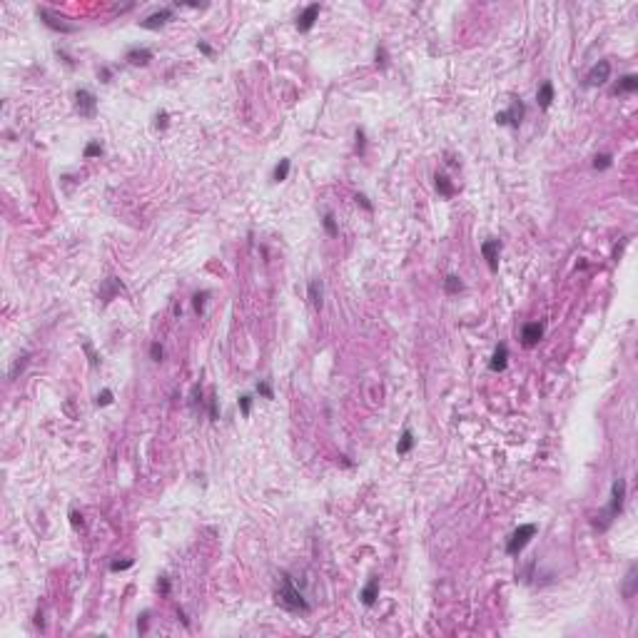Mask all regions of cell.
<instances>
[{"mask_svg":"<svg viewBox=\"0 0 638 638\" xmlns=\"http://www.w3.org/2000/svg\"><path fill=\"white\" fill-rule=\"evenodd\" d=\"M274 601H277L282 608H287V611H302V614L309 611V603L304 601L302 591L294 586V581H292L289 573L282 576V584H280V589L274 591Z\"/></svg>","mask_w":638,"mask_h":638,"instance_id":"cell-1","label":"cell"},{"mask_svg":"<svg viewBox=\"0 0 638 638\" xmlns=\"http://www.w3.org/2000/svg\"><path fill=\"white\" fill-rule=\"evenodd\" d=\"M623 501H626V481L623 479H616L614 481V489H611V501H608V509L601 514V523H596L601 531H606L611 523H614V519L623 511Z\"/></svg>","mask_w":638,"mask_h":638,"instance_id":"cell-2","label":"cell"},{"mask_svg":"<svg viewBox=\"0 0 638 638\" xmlns=\"http://www.w3.org/2000/svg\"><path fill=\"white\" fill-rule=\"evenodd\" d=\"M536 523H523V526H519L511 536H509V541H506V553L509 556H516V553H521L523 548H526V544L536 536Z\"/></svg>","mask_w":638,"mask_h":638,"instance_id":"cell-3","label":"cell"},{"mask_svg":"<svg viewBox=\"0 0 638 638\" xmlns=\"http://www.w3.org/2000/svg\"><path fill=\"white\" fill-rule=\"evenodd\" d=\"M75 110L80 113V118L93 120L97 115V97L90 90H77L75 93Z\"/></svg>","mask_w":638,"mask_h":638,"instance_id":"cell-4","label":"cell"},{"mask_svg":"<svg viewBox=\"0 0 638 638\" xmlns=\"http://www.w3.org/2000/svg\"><path fill=\"white\" fill-rule=\"evenodd\" d=\"M38 15H40V20H43L50 30H55V33H63V35L77 33V25L65 23V18H58V15H55V13H50L47 8H38Z\"/></svg>","mask_w":638,"mask_h":638,"instance_id":"cell-5","label":"cell"},{"mask_svg":"<svg viewBox=\"0 0 638 638\" xmlns=\"http://www.w3.org/2000/svg\"><path fill=\"white\" fill-rule=\"evenodd\" d=\"M611 77V63L608 60H598L591 70L586 72V88H598V85H606Z\"/></svg>","mask_w":638,"mask_h":638,"instance_id":"cell-6","label":"cell"},{"mask_svg":"<svg viewBox=\"0 0 638 638\" xmlns=\"http://www.w3.org/2000/svg\"><path fill=\"white\" fill-rule=\"evenodd\" d=\"M523 113H526L523 102L514 97L511 107H509V110H504V113H498V115H496V122H498V125H511V127H519V125H521V120H523Z\"/></svg>","mask_w":638,"mask_h":638,"instance_id":"cell-7","label":"cell"},{"mask_svg":"<svg viewBox=\"0 0 638 638\" xmlns=\"http://www.w3.org/2000/svg\"><path fill=\"white\" fill-rule=\"evenodd\" d=\"M319 3H312V5H307L304 10H302V15L297 18V30L299 33H309L312 27H314V23L319 20Z\"/></svg>","mask_w":638,"mask_h":638,"instance_id":"cell-8","label":"cell"},{"mask_svg":"<svg viewBox=\"0 0 638 638\" xmlns=\"http://www.w3.org/2000/svg\"><path fill=\"white\" fill-rule=\"evenodd\" d=\"M498 252H501V242L498 239L481 242V255H484V260H486L491 272H498Z\"/></svg>","mask_w":638,"mask_h":638,"instance_id":"cell-9","label":"cell"},{"mask_svg":"<svg viewBox=\"0 0 638 638\" xmlns=\"http://www.w3.org/2000/svg\"><path fill=\"white\" fill-rule=\"evenodd\" d=\"M172 15H175V10H172V8H162V10H157V13L147 15L145 20H140V27H145V30H160L167 20H172Z\"/></svg>","mask_w":638,"mask_h":638,"instance_id":"cell-10","label":"cell"},{"mask_svg":"<svg viewBox=\"0 0 638 638\" xmlns=\"http://www.w3.org/2000/svg\"><path fill=\"white\" fill-rule=\"evenodd\" d=\"M541 339H544V324H539V322L523 324V329H521V342H523V347H536Z\"/></svg>","mask_w":638,"mask_h":638,"instance_id":"cell-11","label":"cell"},{"mask_svg":"<svg viewBox=\"0 0 638 638\" xmlns=\"http://www.w3.org/2000/svg\"><path fill=\"white\" fill-rule=\"evenodd\" d=\"M120 292H125V287H122V282H120L118 277H107L105 282H102V287H100V299L107 304L113 297H118Z\"/></svg>","mask_w":638,"mask_h":638,"instance_id":"cell-12","label":"cell"},{"mask_svg":"<svg viewBox=\"0 0 638 638\" xmlns=\"http://www.w3.org/2000/svg\"><path fill=\"white\" fill-rule=\"evenodd\" d=\"M125 60L130 65H147L152 60V50L150 47H130L127 55H125Z\"/></svg>","mask_w":638,"mask_h":638,"instance_id":"cell-13","label":"cell"},{"mask_svg":"<svg viewBox=\"0 0 638 638\" xmlns=\"http://www.w3.org/2000/svg\"><path fill=\"white\" fill-rule=\"evenodd\" d=\"M506 364H509V347H506V344H498L496 349H494L491 362H489V369H491V372H504Z\"/></svg>","mask_w":638,"mask_h":638,"instance_id":"cell-14","label":"cell"},{"mask_svg":"<svg viewBox=\"0 0 638 638\" xmlns=\"http://www.w3.org/2000/svg\"><path fill=\"white\" fill-rule=\"evenodd\" d=\"M362 603L364 606H374L377 603V598H379V578H369L367 581V586L362 589Z\"/></svg>","mask_w":638,"mask_h":638,"instance_id":"cell-15","label":"cell"},{"mask_svg":"<svg viewBox=\"0 0 638 638\" xmlns=\"http://www.w3.org/2000/svg\"><path fill=\"white\" fill-rule=\"evenodd\" d=\"M636 90H638L636 75H623V77L618 80V85L611 90V95H626V93H636Z\"/></svg>","mask_w":638,"mask_h":638,"instance_id":"cell-16","label":"cell"},{"mask_svg":"<svg viewBox=\"0 0 638 638\" xmlns=\"http://www.w3.org/2000/svg\"><path fill=\"white\" fill-rule=\"evenodd\" d=\"M638 566L636 564H631V568H628V573H626V581H623V598L628 601V598H633V593H636V584H638Z\"/></svg>","mask_w":638,"mask_h":638,"instance_id":"cell-17","label":"cell"},{"mask_svg":"<svg viewBox=\"0 0 638 638\" xmlns=\"http://www.w3.org/2000/svg\"><path fill=\"white\" fill-rule=\"evenodd\" d=\"M536 100H539V107H541V110H548L551 102H553V82L546 80L544 85L539 88V93H536Z\"/></svg>","mask_w":638,"mask_h":638,"instance_id":"cell-18","label":"cell"},{"mask_svg":"<svg viewBox=\"0 0 638 638\" xmlns=\"http://www.w3.org/2000/svg\"><path fill=\"white\" fill-rule=\"evenodd\" d=\"M434 180H436V189H439L441 197H454V195H456V187L451 185V180L444 175V172H436Z\"/></svg>","mask_w":638,"mask_h":638,"instance_id":"cell-19","label":"cell"},{"mask_svg":"<svg viewBox=\"0 0 638 638\" xmlns=\"http://www.w3.org/2000/svg\"><path fill=\"white\" fill-rule=\"evenodd\" d=\"M414 449V431L406 426L402 431V439H399V444H397V454L404 456V454H409V451Z\"/></svg>","mask_w":638,"mask_h":638,"instance_id":"cell-20","label":"cell"},{"mask_svg":"<svg viewBox=\"0 0 638 638\" xmlns=\"http://www.w3.org/2000/svg\"><path fill=\"white\" fill-rule=\"evenodd\" d=\"M322 280H312L309 282V302H312V307H322Z\"/></svg>","mask_w":638,"mask_h":638,"instance_id":"cell-21","label":"cell"},{"mask_svg":"<svg viewBox=\"0 0 638 638\" xmlns=\"http://www.w3.org/2000/svg\"><path fill=\"white\" fill-rule=\"evenodd\" d=\"M444 292H447V294H459V292H464V282H461V277H456V274H447V280H444Z\"/></svg>","mask_w":638,"mask_h":638,"instance_id":"cell-22","label":"cell"},{"mask_svg":"<svg viewBox=\"0 0 638 638\" xmlns=\"http://www.w3.org/2000/svg\"><path fill=\"white\" fill-rule=\"evenodd\" d=\"M289 167H292V162L284 157V160H280V165L274 167V172H272V180L274 182H284L287 180V175H289Z\"/></svg>","mask_w":638,"mask_h":638,"instance_id":"cell-23","label":"cell"},{"mask_svg":"<svg viewBox=\"0 0 638 638\" xmlns=\"http://www.w3.org/2000/svg\"><path fill=\"white\" fill-rule=\"evenodd\" d=\"M27 359H30V354H23V356H18L15 359V364L10 367V372H8V377L10 379H18V372H23L25 367H27Z\"/></svg>","mask_w":638,"mask_h":638,"instance_id":"cell-24","label":"cell"},{"mask_svg":"<svg viewBox=\"0 0 638 638\" xmlns=\"http://www.w3.org/2000/svg\"><path fill=\"white\" fill-rule=\"evenodd\" d=\"M207 297H210V292H197L195 297H192V307L197 314H202L205 312V302H207Z\"/></svg>","mask_w":638,"mask_h":638,"instance_id":"cell-25","label":"cell"},{"mask_svg":"<svg viewBox=\"0 0 638 638\" xmlns=\"http://www.w3.org/2000/svg\"><path fill=\"white\" fill-rule=\"evenodd\" d=\"M614 165V155H596L593 157V170H606Z\"/></svg>","mask_w":638,"mask_h":638,"instance_id":"cell-26","label":"cell"},{"mask_svg":"<svg viewBox=\"0 0 638 638\" xmlns=\"http://www.w3.org/2000/svg\"><path fill=\"white\" fill-rule=\"evenodd\" d=\"M324 230H327V235H329V237H337V235H339L337 219H334V214H331V212L324 214Z\"/></svg>","mask_w":638,"mask_h":638,"instance_id":"cell-27","label":"cell"},{"mask_svg":"<svg viewBox=\"0 0 638 638\" xmlns=\"http://www.w3.org/2000/svg\"><path fill=\"white\" fill-rule=\"evenodd\" d=\"M82 155H85V160H90V157H100V155H102V145H100V142H90V145L85 147V152H82Z\"/></svg>","mask_w":638,"mask_h":638,"instance_id":"cell-28","label":"cell"},{"mask_svg":"<svg viewBox=\"0 0 638 638\" xmlns=\"http://www.w3.org/2000/svg\"><path fill=\"white\" fill-rule=\"evenodd\" d=\"M239 411H242V417H249V411H252V397L249 394L239 397Z\"/></svg>","mask_w":638,"mask_h":638,"instance_id":"cell-29","label":"cell"},{"mask_svg":"<svg viewBox=\"0 0 638 638\" xmlns=\"http://www.w3.org/2000/svg\"><path fill=\"white\" fill-rule=\"evenodd\" d=\"M257 392H260L264 399H274V392H272V384H269V381H260V384H257Z\"/></svg>","mask_w":638,"mask_h":638,"instance_id":"cell-30","label":"cell"},{"mask_svg":"<svg viewBox=\"0 0 638 638\" xmlns=\"http://www.w3.org/2000/svg\"><path fill=\"white\" fill-rule=\"evenodd\" d=\"M97 406H107V404H113V392L110 389H105V392H100L97 394V399H95Z\"/></svg>","mask_w":638,"mask_h":638,"instance_id":"cell-31","label":"cell"},{"mask_svg":"<svg viewBox=\"0 0 638 638\" xmlns=\"http://www.w3.org/2000/svg\"><path fill=\"white\" fill-rule=\"evenodd\" d=\"M132 564H135L132 559H127V561H113V564H110V571H125V568H130Z\"/></svg>","mask_w":638,"mask_h":638,"instance_id":"cell-32","label":"cell"},{"mask_svg":"<svg viewBox=\"0 0 638 638\" xmlns=\"http://www.w3.org/2000/svg\"><path fill=\"white\" fill-rule=\"evenodd\" d=\"M162 354H165V352H162V347H160V344L155 342V344L150 347V356H152L155 362H162Z\"/></svg>","mask_w":638,"mask_h":638,"instance_id":"cell-33","label":"cell"},{"mask_svg":"<svg viewBox=\"0 0 638 638\" xmlns=\"http://www.w3.org/2000/svg\"><path fill=\"white\" fill-rule=\"evenodd\" d=\"M157 589L162 596H170V578L167 576H160V581H157Z\"/></svg>","mask_w":638,"mask_h":638,"instance_id":"cell-34","label":"cell"},{"mask_svg":"<svg viewBox=\"0 0 638 638\" xmlns=\"http://www.w3.org/2000/svg\"><path fill=\"white\" fill-rule=\"evenodd\" d=\"M354 200H356V205H362V207H364L367 212H372V210H374V207H372V202H369V200H367L364 195H356Z\"/></svg>","mask_w":638,"mask_h":638,"instance_id":"cell-35","label":"cell"},{"mask_svg":"<svg viewBox=\"0 0 638 638\" xmlns=\"http://www.w3.org/2000/svg\"><path fill=\"white\" fill-rule=\"evenodd\" d=\"M197 50H200L202 55H207V58H212V55H214V50H212L210 45H207L205 40H200V43H197Z\"/></svg>","mask_w":638,"mask_h":638,"instance_id":"cell-36","label":"cell"},{"mask_svg":"<svg viewBox=\"0 0 638 638\" xmlns=\"http://www.w3.org/2000/svg\"><path fill=\"white\" fill-rule=\"evenodd\" d=\"M377 65L379 68H386V50L384 47H377Z\"/></svg>","mask_w":638,"mask_h":638,"instance_id":"cell-37","label":"cell"},{"mask_svg":"<svg viewBox=\"0 0 638 638\" xmlns=\"http://www.w3.org/2000/svg\"><path fill=\"white\" fill-rule=\"evenodd\" d=\"M356 152L364 155V130H356Z\"/></svg>","mask_w":638,"mask_h":638,"instance_id":"cell-38","label":"cell"},{"mask_svg":"<svg viewBox=\"0 0 638 638\" xmlns=\"http://www.w3.org/2000/svg\"><path fill=\"white\" fill-rule=\"evenodd\" d=\"M210 419H212V422L219 419V414H217V399H214V397H212V402H210Z\"/></svg>","mask_w":638,"mask_h":638,"instance_id":"cell-39","label":"cell"},{"mask_svg":"<svg viewBox=\"0 0 638 638\" xmlns=\"http://www.w3.org/2000/svg\"><path fill=\"white\" fill-rule=\"evenodd\" d=\"M167 118H170L167 113H160V115H157V122H155V125H157L160 130H165V127H167Z\"/></svg>","mask_w":638,"mask_h":638,"instance_id":"cell-40","label":"cell"},{"mask_svg":"<svg viewBox=\"0 0 638 638\" xmlns=\"http://www.w3.org/2000/svg\"><path fill=\"white\" fill-rule=\"evenodd\" d=\"M85 352H88V356H90V364H93V367H97V354L93 352V347H90L88 342H85Z\"/></svg>","mask_w":638,"mask_h":638,"instance_id":"cell-41","label":"cell"},{"mask_svg":"<svg viewBox=\"0 0 638 638\" xmlns=\"http://www.w3.org/2000/svg\"><path fill=\"white\" fill-rule=\"evenodd\" d=\"M147 618H150V614H142L140 621H137V628H140V633H145V631H147Z\"/></svg>","mask_w":638,"mask_h":638,"instance_id":"cell-42","label":"cell"},{"mask_svg":"<svg viewBox=\"0 0 638 638\" xmlns=\"http://www.w3.org/2000/svg\"><path fill=\"white\" fill-rule=\"evenodd\" d=\"M70 521H72V526L77 529V526H82V516L77 514V511H70Z\"/></svg>","mask_w":638,"mask_h":638,"instance_id":"cell-43","label":"cell"},{"mask_svg":"<svg viewBox=\"0 0 638 638\" xmlns=\"http://www.w3.org/2000/svg\"><path fill=\"white\" fill-rule=\"evenodd\" d=\"M100 77H102V82H110V70L102 68V70H100Z\"/></svg>","mask_w":638,"mask_h":638,"instance_id":"cell-44","label":"cell"}]
</instances>
